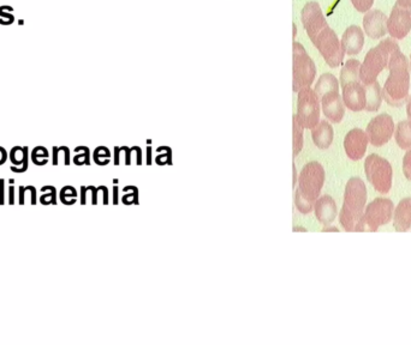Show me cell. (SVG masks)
<instances>
[{"mask_svg":"<svg viewBox=\"0 0 411 345\" xmlns=\"http://www.w3.org/2000/svg\"><path fill=\"white\" fill-rule=\"evenodd\" d=\"M310 41L318 48L319 53L322 55V58H324V60L326 61V64L329 68H339L344 60L345 52H344L343 47H341L340 40L338 38L337 34L333 32L329 26L322 29Z\"/></svg>","mask_w":411,"mask_h":345,"instance_id":"cell-8","label":"cell"},{"mask_svg":"<svg viewBox=\"0 0 411 345\" xmlns=\"http://www.w3.org/2000/svg\"><path fill=\"white\" fill-rule=\"evenodd\" d=\"M368 137L365 131L361 129H354L349 131L344 139V149L350 160L358 161L365 157L368 146Z\"/></svg>","mask_w":411,"mask_h":345,"instance_id":"cell-15","label":"cell"},{"mask_svg":"<svg viewBox=\"0 0 411 345\" xmlns=\"http://www.w3.org/2000/svg\"><path fill=\"white\" fill-rule=\"evenodd\" d=\"M396 4L403 7H411V0H397Z\"/></svg>","mask_w":411,"mask_h":345,"instance_id":"cell-38","label":"cell"},{"mask_svg":"<svg viewBox=\"0 0 411 345\" xmlns=\"http://www.w3.org/2000/svg\"><path fill=\"white\" fill-rule=\"evenodd\" d=\"M295 204H296L297 210H298L301 213H303V215H308V213L312 212L313 207H314V203L305 199L304 197H302L301 193L297 191L295 193Z\"/></svg>","mask_w":411,"mask_h":345,"instance_id":"cell-25","label":"cell"},{"mask_svg":"<svg viewBox=\"0 0 411 345\" xmlns=\"http://www.w3.org/2000/svg\"><path fill=\"white\" fill-rule=\"evenodd\" d=\"M403 172H404L405 177L411 181V149L408 150L403 158Z\"/></svg>","mask_w":411,"mask_h":345,"instance_id":"cell-28","label":"cell"},{"mask_svg":"<svg viewBox=\"0 0 411 345\" xmlns=\"http://www.w3.org/2000/svg\"><path fill=\"white\" fill-rule=\"evenodd\" d=\"M318 97L324 115L333 124H339L345 114V105L339 94V88L325 91Z\"/></svg>","mask_w":411,"mask_h":345,"instance_id":"cell-13","label":"cell"},{"mask_svg":"<svg viewBox=\"0 0 411 345\" xmlns=\"http://www.w3.org/2000/svg\"><path fill=\"white\" fill-rule=\"evenodd\" d=\"M322 232H339V230L337 229V228H329V227H325V229L322 230Z\"/></svg>","mask_w":411,"mask_h":345,"instance_id":"cell-41","label":"cell"},{"mask_svg":"<svg viewBox=\"0 0 411 345\" xmlns=\"http://www.w3.org/2000/svg\"><path fill=\"white\" fill-rule=\"evenodd\" d=\"M313 210L315 212L316 219L325 227L332 224L338 215L337 204H335L334 199L329 196H322L316 199L314 203Z\"/></svg>","mask_w":411,"mask_h":345,"instance_id":"cell-17","label":"cell"},{"mask_svg":"<svg viewBox=\"0 0 411 345\" xmlns=\"http://www.w3.org/2000/svg\"><path fill=\"white\" fill-rule=\"evenodd\" d=\"M58 154H59V147L54 146L53 147V166H57L58 164Z\"/></svg>","mask_w":411,"mask_h":345,"instance_id":"cell-39","label":"cell"},{"mask_svg":"<svg viewBox=\"0 0 411 345\" xmlns=\"http://www.w3.org/2000/svg\"><path fill=\"white\" fill-rule=\"evenodd\" d=\"M360 68L361 63L356 59H349L346 61L340 71V85L351 80L360 79Z\"/></svg>","mask_w":411,"mask_h":345,"instance_id":"cell-23","label":"cell"},{"mask_svg":"<svg viewBox=\"0 0 411 345\" xmlns=\"http://www.w3.org/2000/svg\"><path fill=\"white\" fill-rule=\"evenodd\" d=\"M0 16L4 18H7L9 21H11L13 23V21H15V17H13L12 15H10L9 12H5V6H0Z\"/></svg>","mask_w":411,"mask_h":345,"instance_id":"cell-31","label":"cell"},{"mask_svg":"<svg viewBox=\"0 0 411 345\" xmlns=\"http://www.w3.org/2000/svg\"><path fill=\"white\" fill-rule=\"evenodd\" d=\"M48 155L49 154H48V151H47V150H45L42 154H40V146H38V147H35L34 150H33L32 160H33V162L36 164V166H45V163L41 162L39 158H48Z\"/></svg>","mask_w":411,"mask_h":345,"instance_id":"cell-29","label":"cell"},{"mask_svg":"<svg viewBox=\"0 0 411 345\" xmlns=\"http://www.w3.org/2000/svg\"><path fill=\"white\" fill-rule=\"evenodd\" d=\"M81 191H82V199H81V204H85V194H87V188L85 187H82L81 188Z\"/></svg>","mask_w":411,"mask_h":345,"instance_id":"cell-40","label":"cell"},{"mask_svg":"<svg viewBox=\"0 0 411 345\" xmlns=\"http://www.w3.org/2000/svg\"><path fill=\"white\" fill-rule=\"evenodd\" d=\"M393 227L398 233H404L411 228V198L399 202L393 211Z\"/></svg>","mask_w":411,"mask_h":345,"instance_id":"cell-19","label":"cell"},{"mask_svg":"<svg viewBox=\"0 0 411 345\" xmlns=\"http://www.w3.org/2000/svg\"><path fill=\"white\" fill-rule=\"evenodd\" d=\"M407 114H408V119H409V121L411 122V95L408 97V100H407Z\"/></svg>","mask_w":411,"mask_h":345,"instance_id":"cell-35","label":"cell"},{"mask_svg":"<svg viewBox=\"0 0 411 345\" xmlns=\"http://www.w3.org/2000/svg\"><path fill=\"white\" fill-rule=\"evenodd\" d=\"M316 77V66L299 42L292 44V90L298 93L301 89L313 84Z\"/></svg>","mask_w":411,"mask_h":345,"instance_id":"cell-5","label":"cell"},{"mask_svg":"<svg viewBox=\"0 0 411 345\" xmlns=\"http://www.w3.org/2000/svg\"><path fill=\"white\" fill-rule=\"evenodd\" d=\"M24 192H26V187L23 186H19V204H24Z\"/></svg>","mask_w":411,"mask_h":345,"instance_id":"cell-36","label":"cell"},{"mask_svg":"<svg viewBox=\"0 0 411 345\" xmlns=\"http://www.w3.org/2000/svg\"><path fill=\"white\" fill-rule=\"evenodd\" d=\"M297 94V119L304 129L312 130L320 121V100L310 86L301 89Z\"/></svg>","mask_w":411,"mask_h":345,"instance_id":"cell-9","label":"cell"},{"mask_svg":"<svg viewBox=\"0 0 411 345\" xmlns=\"http://www.w3.org/2000/svg\"><path fill=\"white\" fill-rule=\"evenodd\" d=\"M26 190L30 191V194H32V204L35 205L36 204V188L34 187V186H27Z\"/></svg>","mask_w":411,"mask_h":345,"instance_id":"cell-32","label":"cell"},{"mask_svg":"<svg viewBox=\"0 0 411 345\" xmlns=\"http://www.w3.org/2000/svg\"><path fill=\"white\" fill-rule=\"evenodd\" d=\"M387 69L390 74L381 89L382 99L392 107H401L407 102L410 89V64L401 49L392 53Z\"/></svg>","mask_w":411,"mask_h":345,"instance_id":"cell-1","label":"cell"},{"mask_svg":"<svg viewBox=\"0 0 411 345\" xmlns=\"http://www.w3.org/2000/svg\"><path fill=\"white\" fill-rule=\"evenodd\" d=\"M394 132L393 119L388 114H380L370 120L366 133L369 143L373 146H382L390 141Z\"/></svg>","mask_w":411,"mask_h":345,"instance_id":"cell-10","label":"cell"},{"mask_svg":"<svg viewBox=\"0 0 411 345\" xmlns=\"http://www.w3.org/2000/svg\"><path fill=\"white\" fill-rule=\"evenodd\" d=\"M23 149H24V162H23V164H22V168H17V167L12 166V167H11V171H12V172H27L28 162H29V156H28V154H29V150H28V146H24Z\"/></svg>","mask_w":411,"mask_h":345,"instance_id":"cell-30","label":"cell"},{"mask_svg":"<svg viewBox=\"0 0 411 345\" xmlns=\"http://www.w3.org/2000/svg\"><path fill=\"white\" fill-rule=\"evenodd\" d=\"M365 172L367 180L374 190L381 194L390 192L392 187L393 171L387 160L376 154L369 155L365 161Z\"/></svg>","mask_w":411,"mask_h":345,"instance_id":"cell-6","label":"cell"},{"mask_svg":"<svg viewBox=\"0 0 411 345\" xmlns=\"http://www.w3.org/2000/svg\"><path fill=\"white\" fill-rule=\"evenodd\" d=\"M301 21L310 40H313L322 29L329 27L320 5L316 1H309L304 5L301 12Z\"/></svg>","mask_w":411,"mask_h":345,"instance_id":"cell-12","label":"cell"},{"mask_svg":"<svg viewBox=\"0 0 411 345\" xmlns=\"http://www.w3.org/2000/svg\"><path fill=\"white\" fill-rule=\"evenodd\" d=\"M297 192L309 202L315 203L320 196L325 183V169L319 162H309L299 172Z\"/></svg>","mask_w":411,"mask_h":345,"instance_id":"cell-7","label":"cell"},{"mask_svg":"<svg viewBox=\"0 0 411 345\" xmlns=\"http://www.w3.org/2000/svg\"><path fill=\"white\" fill-rule=\"evenodd\" d=\"M397 144L403 150L411 149V122L409 120H403L398 122L394 132Z\"/></svg>","mask_w":411,"mask_h":345,"instance_id":"cell-22","label":"cell"},{"mask_svg":"<svg viewBox=\"0 0 411 345\" xmlns=\"http://www.w3.org/2000/svg\"><path fill=\"white\" fill-rule=\"evenodd\" d=\"M411 30V7H403L396 4L387 18V33L391 37L403 40Z\"/></svg>","mask_w":411,"mask_h":345,"instance_id":"cell-11","label":"cell"},{"mask_svg":"<svg viewBox=\"0 0 411 345\" xmlns=\"http://www.w3.org/2000/svg\"><path fill=\"white\" fill-rule=\"evenodd\" d=\"M366 86V107L367 112H376L379 110L382 102L381 86L379 83L374 82L371 84H365Z\"/></svg>","mask_w":411,"mask_h":345,"instance_id":"cell-21","label":"cell"},{"mask_svg":"<svg viewBox=\"0 0 411 345\" xmlns=\"http://www.w3.org/2000/svg\"><path fill=\"white\" fill-rule=\"evenodd\" d=\"M292 127H293V156H297L301 152L303 147V130L301 122L297 119L296 114L292 118Z\"/></svg>","mask_w":411,"mask_h":345,"instance_id":"cell-24","label":"cell"},{"mask_svg":"<svg viewBox=\"0 0 411 345\" xmlns=\"http://www.w3.org/2000/svg\"><path fill=\"white\" fill-rule=\"evenodd\" d=\"M365 33L370 38H381L387 33V16L380 10L367 11L363 18Z\"/></svg>","mask_w":411,"mask_h":345,"instance_id":"cell-16","label":"cell"},{"mask_svg":"<svg viewBox=\"0 0 411 345\" xmlns=\"http://www.w3.org/2000/svg\"><path fill=\"white\" fill-rule=\"evenodd\" d=\"M41 191H42V192L51 191V192H47V193L41 196V198H40L41 204L47 205L46 200H48L49 198H52V204H53V205L57 204V198H55V197H57V192H55V188L53 187V186H45V187L41 188Z\"/></svg>","mask_w":411,"mask_h":345,"instance_id":"cell-26","label":"cell"},{"mask_svg":"<svg viewBox=\"0 0 411 345\" xmlns=\"http://www.w3.org/2000/svg\"><path fill=\"white\" fill-rule=\"evenodd\" d=\"M9 204L10 205L15 204V187H13L12 185H11L9 188Z\"/></svg>","mask_w":411,"mask_h":345,"instance_id":"cell-33","label":"cell"},{"mask_svg":"<svg viewBox=\"0 0 411 345\" xmlns=\"http://www.w3.org/2000/svg\"><path fill=\"white\" fill-rule=\"evenodd\" d=\"M333 137H334V132H333L332 125L326 120L319 121V124L314 129H312V138L314 144L321 150L329 149L331 146Z\"/></svg>","mask_w":411,"mask_h":345,"instance_id":"cell-20","label":"cell"},{"mask_svg":"<svg viewBox=\"0 0 411 345\" xmlns=\"http://www.w3.org/2000/svg\"><path fill=\"white\" fill-rule=\"evenodd\" d=\"M367 187L360 177H351L345 186L344 203L339 213V222L346 232H355L358 221L365 212Z\"/></svg>","mask_w":411,"mask_h":345,"instance_id":"cell-2","label":"cell"},{"mask_svg":"<svg viewBox=\"0 0 411 345\" xmlns=\"http://www.w3.org/2000/svg\"><path fill=\"white\" fill-rule=\"evenodd\" d=\"M341 99L344 105L352 112H361L366 107V86L361 79L341 84Z\"/></svg>","mask_w":411,"mask_h":345,"instance_id":"cell-14","label":"cell"},{"mask_svg":"<svg viewBox=\"0 0 411 345\" xmlns=\"http://www.w3.org/2000/svg\"><path fill=\"white\" fill-rule=\"evenodd\" d=\"M410 69H411V55H410Z\"/></svg>","mask_w":411,"mask_h":345,"instance_id":"cell-42","label":"cell"},{"mask_svg":"<svg viewBox=\"0 0 411 345\" xmlns=\"http://www.w3.org/2000/svg\"><path fill=\"white\" fill-rule=\"evenodd\" d=\"M399 49L398 43L391 38H385L376 47L367 53L365 61L361 64L360 79L363 84H371L376 80L377 76L387 69L388 61L393 52Z\"/></svg>","mask_w":411,"mask_h":345,"instance_id":"cell-3","label":"cell"},{"mask_svg":"<svg viewBox=\"0 0 411 345\" xmlns=\"http://www.w3.org/2000/svg\"><path fill=\"white\" fill-rule=\"evenodd\" d=\"M393 203L387 198H376L367 205L358 221L355 232H376L380 227L390 223L393 217Z\"/></svg>","mask_w":411,"mask_h":345,"instance_id":"cell-4","label":"cell"},{"mask_svg":"<svg viewBox=\"0 0 411 345\" xmlns=\"http://www.w3.org/2000/svg\"><path fill=\"white\" fill-rule=\"evenodd\" d=\"M6 151H5L4 147H0V166L4 164L5 161H6Z\"/></svg>","mask_w":411,"mask_h":345,"instance_id":"cell-37","label":"cell"},{"mask_svg":"<svg viewBox=\"0 0 411 345\" xmlns=\"http://www.w3.org/2000/svg\"><path fill=\"white\" fill-rule=\"evenodd\" d=\"M4 185H5V180L4 179H0V205L4 204Z\"/></svg>","mask_w":411,"mask_h":345,"instance_id":"cell-34","label":"cell"},{"mask_svg":"<svg viewBox=\"0 0 411 345\" xmlns=\"http://www.w3.org/2000/svg\"><path fill=\"white\" fill-rule=\"evenodd\" d=\"M340 43L345 54L356 55L365 46V33L357 26L349 27L344 32Z\"/></svg>","mask_w":411,"mask_h":345,"instance_id":"cell-18","label":"cell"},{"mask_svg":"<svg viewBox=\"0 0 411 345\" xmlns=\"http://www.w3.org/2000/svg\"><path fill=\"white\" fill-rule=\"evenodd\" d=\"M351 2L358 12H367L373 6L374 0H351Z\"/></svg>","mask_w":411,"mask_h":345,"instance_id":"cell-27","label":"cell"}]
</instances>
